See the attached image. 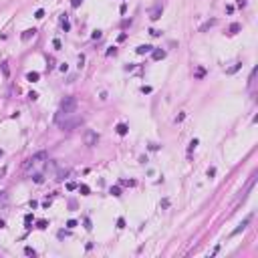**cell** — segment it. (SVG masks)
<instances>
[{
	"label": "cell",
	"mask_w": 258,
	"mask_h": 258,
	"mask_svg": "<svg viewBox=\"0 0 258 258\" xmlns=\"http://www.w3.org/2000/svg\"><path fill=\"white\" fill-rule=\"evenodd\" d=\"M36 228L38 230H46L49 228V220H36Z\"/></svg>",
	"instance_id": "obj_20"
},
{
	"label": "cell",
	"mask_w": 258,
	"mask_h": 258,
	"mask_svg": "<svg viewBox=\"0 0 258 258\" xmlns=\"http://www.w3.org/2000/svg\"><path fill=\"white\" fill-rule=\"evenodd\" d=\"M161 14H163V6H161V4H159V6H153V8L149 10V18H151V20H159Z\"/></svg>",
	"instance_id": "obj_5"
},
{
	"label": "cell",
	"mask_w": 258,
	"mask_h": 258,
	"mask_svg": "<svg viewBox=\"0 0 258 258\" xmlns=\"http://www.w3.org/2000/svg\"><path fill=\"white\" fill-rule=\"evenodd\" d=\"M75 109H77V99H75V97H65V99L61 101V111H63V113L73 115Z\"/></svg>",
	"instance_id": "obj_1"
},
{
	"label": "cell",
	"mask_w": 258,
	"mask_h": 258,
	"mask_svg": "<svg viewBox=\"0 0 258 258\" xmlns=\"http://www.w3.org/2000/svg\"><path fill=\"white\" fill-rule=\"evenodd\" d=\"M198 143H200V141H198V139L194 137L192 141H190V145H187V155H192V151H194V149L198 147Z\"/></svg>",
	"instance_id": "obj_15"
},
{
	"label": "cell",
	"mask_w": 258,
	"mask_h": 258,
	"mask_svg": "<svg viewBox=\"0 0 258 258\" xmlns=\"http://www.w3.org/2000/svg\"><path fill=\"white\" fill-rule=\"evenodd\" d=\"M34 18H38V20H40V18H44V10H42V8H38V10L34 12Z\"/></svg>",
	"instance_id": "obj_29"
},
{
	"label": "cell",
	"mask_w": 258,
	"mask_h": 258,
	"mask_svg": "<svg viewBox=\"0 0 258 258\" xmlns=\"http://www.w3.org/2000/svg\"><path fill=\"white\" fill-rule=\"evenodd\" d=\"M4 174H6V168H2V170H0V177H2Z\"/></svg>",
	"instance_id": "obj_53"
},
{
	"label": "cell",
	"mask_w": 258,
	"mask_h": 258,
	"mask_svg": "<svg viewBox=\"0 0 258 258\" xmlns=\"http://www.w3.org/2000/svg\"><path fill=\"white\" fill-rule=\"evenodd\" d=\"M119 12H121V14H125V12H127V4H125V2L121 4V8H119Z\"/></svg>",
	"instance_id": "obj_43"
},
{
	"label": "cell",
	"mask_w": 258,
	"mask_h": 258,
	"mask_svg": "<svg viewBox=\"0 0 258 258\" xmlns=\"http://www.w3.org/2000/svg\"><path fill=\"white\" fill-rule=\"evenodd\" d=\"M81 4H83V0H71V6L73 8H79Z\"/></svg>",
	"instance_id": "obj_33"
},
{
	"label": "cell",
	"mask_w": 258,
	"mask_h": 258,
	"mask_svg": "<svg viewBox=\"0 0 258 258\" xmlns=\"http://www.w3.org/2000/svg\"><path fill=\"white\" fill-rule=\"evenodd\" d=\"M30 224H32V214H26V216H24V226H26V230L32 228Z\"/></svg>",
	"instance_id": "obj_21"
},
{
	"label": "cell",
	"mask_w": 258,
	"mask_h": 258,
	"mask_svg": "<svg viewBox=\"0 0 258 258\" xmlns=\"http://www.w3.org/2000/svg\"><path fill=\"white\" fill-rule=\"evenodd\" d=\"M2 155H4V151H2V147H0V157H2Z\"/></svg>",
	"instance_id": "obj_54"
},
{
	"label": "cell",
	"mask_w": 258,
	"mask_h": 258,
	"mask_svg": "<svg viewBox=\"0 0 258 258\" xmlns=\"http://www.w3.org/2000/svg\"><path fill=\"white\" fill-rule=\"evenodd\" d=\"M246 2H248V0H236V4H238L240 8H244V6H246Z\"/></svg>",
	"instance_id": "obj_39"
},
{
	"label": "cell",
	"mask_w": 258,
	"mask_h": 258,
	"mask_svg": "<svg viewBox=\"0 0 258 258\" xmlns=\"http://www.w3.org/2000/svg\"><path fill=\"white\" fill-rule=\"evenodd\" d=\"M125 38H127V34H125V32H121V34H119V36H117V40H119V42H123V40H125Z\"/></svg>",
	"instance_id": "obj_42"
},
{
	"label": "cell",
	"mask_w": 258,
	"mask_h": 258,
	"mask_svg": "<svg viewBox=\"0 0 258 258\" xmlns=\"http://www.w3.org/2000/svg\"><path fill=\"white\" fill-rule=\"evenodd\" d=\"M59 69H61V71H63V73H67V71H69V67H67V63H63V65H61Z\"/></svg>",
	"instance_id": "obj_47"
},
{
	"label": "cell",
	"mask_w": 258,
	"mask_h": 258,
	"mask_svg": "<svg viewBox=\"0 0 258 258\" xmlns=\"http://www.w3.org/2000/svg\"><path fill=\"white\" fill-rule=\"evenodd\" d=\"M149 34H151V36H159L161 30H157V28H149Z\"/></svg>",
	"instance_id": "obj_35"
},
{
	"label": "cell",
	"mask_w": 258,
	"mask_h": 258,
	"mask_svg": "<svg viewBox=\"0 0 258 258\" xmlns=\"http://www.w3.org/2000/svg\"><path fill=\"white\" fill-rule=\"evenodd\" d=\"M75 226H77V220H69L67 222V228H75Z\"/></svg>",
	"instance_id": "obj_38"
},
{
	"label": "cell",
	"mask_w": 258,
	"mask_h": 258,
	"mask_svg": "<svg viewBox=\"0 0 258 258\" xmlns=\"http://www.w3.org/2000/svg\"><path fill=\"white\" fill-rule=\"evenodd\" d=\"M83 63H85V57H83V55H79V69L83 67Z\"/></svg>",
	"instance_id": "obj_49"
},
{
	"label": "cell",
	"mask_w": 258,
	"mask_h": 258,
	"mask_svg": "<svg viewBox=\"0 0 258 258\" xmlns=\"http://www.w3.org/2000/svg\"><path fill=\"white\" fill-rule=\"evenodd\" d=\"M53 46H55V51H61V49H63V42H61L59 38H55V40H53Z\"/></svg>",
	"instance_id": "obj_25"
},
{
	"label": "cell",
	"mask_w": 258,
	"mask_h": 258,
	"mask_svg": "<svg viewBox=\"0 0 258 258\" xmlns=\"http://www.w3.org/2000/svg\"><path fill=\"white\" fill-rule=\"evenodd\" d=\"M151 59H153V61L166 59V51H163V49H153V51H151Z\"/></svg>",
	"instance_id": "obj_11"
},
{
	"label": "cell",
	"mask_w": 258,
	"mask_h": 258,
	"mask_svg": "<svg viewBox=\"0 0 258 258\" xmlns=\"http://www.w3.org/2000/svg\"><path fill=\"white\" fill-rule=\"evenodd\" d=\"M61 26H63V30H65V32H69V30H71V22H69L67 14H65V18H63V22H61Z\"/></svg>",
	"instance_id": "obj_19"
},
{
	"label": "cell",
	"mask_w": 258,
	"mask_h": 258,
	"mask_svg": "<svg viewBox=\"0 0 258 258\" xmlns=\"http://www.w3.org/2000/svg\"><path fill=\"white\" fill-rule=\"evenodd\" d=\"M250 218H252V216H246V218L242 220V224H240V226H238L236 230H234V232L230 234V236H238L240 232H244V230H246V226H248V222H250Z\"/></svg>",
	"instance_id": "obj_6"
},
{
	"label": "cell",
	"mask_w": 258,
	"mask_h": 258,
	"mask_svg": "<svg viewBox=\"0 0 258 258\" xmlns=\"http://www.w3.org/2000/svg\"><path fill=\"white\" fill-rule=\"evenodd\" d=\"M4 200H6V192H0V204H2Z\"/></svg>",
	"instance_id": "obj_51"
},
{
	"label": "cell",
	"mask_w": 258,
	"mask_h": 258,
	"mask_svg": "<svg viewBox=\"0 0 258 258\" xmlns=\"http://www.w3.org/2000/svg\"><path fill=\"white\" fill-rule=\"evenodd\" d=\"M149 149H151V151H157L159 145H157V143H149Z\"/></svg>",
	"instance_id": "obj_45"
},
{
	"label": "cell",
	"mask_w": 258,
	"mask_h": 258,
	"mask_svg": "<svg viewBox=\"0 0 258 258\" xmlns=\"http://www.w3.org/2000/svg\"><path fill=\"white\" fill-rule=\"evenodd\" d=\"M38 79H40V75H38L36 71H32V73H28V75H26V81H30V83H36Z\"/></svg>",
	"instance_id": "obj_16"
},
{
	"label": "cell",
	"mask_w": 258,
	"mask_h": 258,
	"mask_svg": "<svg viewBox=\"0 0 258 258\" xmlns=\"http://www.w3.org/2000/svg\"><path fill=\"white\" fill-rule=\"evenodd\" d=\"M91 36H93V38H95V40H97V38H101V30H95V32H93Z\"/></svg>",
	"instance_id": "obj_40"
},
{
	"label": "cell",
	"mask_w": 258,
	"mask_h": 258,
	"mask_svg": "<svg viewBox=\"0 0 258 258\" xmlns=\"http://www.w3.org/2000/svg\"><path fill=\"white\" fill-rule=\"evenodd\" d=\"M240 69H242V63H234L230 69H226V75H234V73H238Z\"/></svg>",
	"instance_id": "obj_14"
},
{
	"label": "cell",
	"mask_w": 258,
	"mask_h": 258,
	"mask_svg": "<svg viewBox=\"0 0 258 258\" xmlns=\"http://www.w3.org/2000/svg\"><path fill=\"white\" fill-rule=\"evenodd\" d=\"M67 176H69V170H59L57 172V179H65Z\"/></svg>",
	"instance_id": "obj_22"
},
{
	"label": "cell",
	"mask_w": 258,
	"mask_h": 258,
	"mask_svg": "<svg viewBox=\"0 0 258 258\" xmlns=\"http://www.w3.org/2000/svg\"><path fill=\"white\" fill-rule=\"evenodd\" d=\"M125 71H135V65H133V63H129V65L125 67Z\"/></svg>",
	"instance_id": "obj_46"
},
{
	"label": "cell",
	"mask_w": 258,
	"mask_h": 258,
	"mask_svg": "<svg viewBox=\"0 0 258 258\" xmlns=\"http://www.w3.org/2000/svg\"><path fill=\"white\" fill-rule=\"evenodd\" d=\"M83 224H85V230H91V228H93V226H91V220H89V218H85V220H83Z\"/></svg>",
	"instance_id": "obj_36"
},
{
	"label": "cell",
	"mask_w": 258,
	"mask_h": 258,
	"mask_svg": "<svg viewBox=\"0 0 258 258\" xmlns=\"http://www.w3.org/2000/svg\"><path fill=\"white\" fill-rule=\"evenodd\" d=\"M240 30H242V24H240V22H232V24L228 26V34H230V36H234V34H238Z\"/></svg>",
	"instance_id": "obj_9"
},
{
	"label": "cell",
	"mask_w": 258,
	"mask_h": 258,
	"mask_svg": "<svg viewBox=\"0 0 258 258\" xmlns=\"http://www.w3.org/2000/svg\"><path fill=\"white\" fill-rule=\"evenodd\" d=\"M57 168H59V166H57L55 161H49V163H46V170H51V172H57Z\"/></svg>",
	"instance_id": "obj_26"
},
{
	"label": "cell",
	"mask_w": 258,
	"mask_h": 258,
	"mask_svg": "<svg viewBox=\"0 0 258 258\" xmlns=\"http://www.w3.org/2000/svg\"><path fill=\"white\" fill-rule=\"evenodd\" d=\"M151 51H153V46H151V44H139L137 49H135L137 55H149Z\"/></svg>",
	"instance_id": "obj_7"
},
{
	"label": "cell",
	"mask_w": 258,
	"mask_h": 258,
	"mask_svg": "<svg viewBox=\"0 0 258 258\" xmlns=\"http://www.w3.org/2000/svg\"><path fill=\"white\" fill-rule=\"evenodd\" d=\"M81 123H83V117H75V119H71V115H69V117H67V119H65L59 127H61V129H65V131H73V129H75L77 125H81Z\"/></svg>",
	"instance_id": "obj_2"
},
{
	"label": "cell",
	"mask_w": 258,
	"mask_h": 258,
	"mask_svg": "<svg viewBox=\"0 0 258 258\" xmlns=\"http://www.w3.org/2000/svg\"><path fill=\"white\" fill-rule=\"evenodd\" d=\"M83 141H85V145L87 147H93V145H97V141H99V135H97V131H85V137H83Z\"/></svg>",
	"instance_id": "obj_4"
},
{
	"label": "cell",
	"mask_w": 258,
	"mask_h": 258,
	"mask_svg": "<svg viewBox=\"0 0 258 258\" xmlns=\"http://www.w3.org/2000/svg\"><path fill=\"white\" fill-rule=\"evenodd\" d=\"M46 157H49V153H46V151H38V153L30 155V157L24 161V166H22V168H24V170H28L30 166H34V163H38V161H44Z\"/></svg>",
	"instance_id": "obj_3"
},
{
	"label": "cell",
	"mask_w": 258,
	"mask_h": 258,
	"mask_svg": "<svg viewBox=\"0 0 258 258\" xmlns=\"http://www.w3.org/2000/svg\"><path fill=\"white\" fill-rule=\"evenodd\" d=\"M2 228H6V224H4V220H0V230Z\"/></svg>",
	"instance_id": "obj_52"
},
{
	"label": "cell",
	"mask_w": 258,
	"mask_h": 258,
	"mask_svg": "<svg viewBox=\"0 0 258 258\" xmlns=\"http://www.w3.org/2000/svg\"><path fill=\"white\" fill-rule=\"evenodd\" d=\"M24 254H26V256H32V258H34V256H36V250H34V248H30V246H26V248H24Z\"/></svg>",
	"instance_id": "obj_23"
},
{
	"label": "cell",
	"mask_w": 258,
	"mask_h": 258,
	"mask_svg": "<svg viewBox=\"0 0 258 258\" xmlns=\"http://www.w3.org/2000/svg\"><path fill=\"white\" fill-rule=\"evenodd\" d=\"M232 12H234V6L228 4V6H226V14H232Z\"/></svg>",
	"instance_id": "obj_44"
},
{
	"label": "cell",
	"mask_w": 258,
	"mask_h": 258,
	"mask_svg": "<svg viewBox=\"0 0 258 258\" xmlns=\"http://www.w3.org/2000/svg\"><path fill=\"white\" fill-rule=\"evenodd\" d=\"M121 185H129L131 187V185H135V181L133 179H121Z\"/></svg>",
	"instance_id": "obj_32"
},
{
	"label": "cell",
	"mask_w": 258,
	"mask_h": 258,
	"mask_svg": "<svg viewBox=\"0 0 258 258\" xmlns=\"http://www.w3.org/2000/svg\"><path fill=\"white\" fill-rule=\"evenodd\" d=\"M214 176H216V168H214V166H210V168H208V177L212 179Z\"/></svg>",
	"instance_id": "obj_27"
},
{
	"label": "cell",
	"mask_w": 258,
	"mask_h": 258,
	"mask_svg": "<svg viewBox=\"0 0 258 258\" xmlns=\"http://www.w3.org/2000/svg\"><path fill=\"white\" fill-rule=\"evenodd\" d=\"M2 73L8 77V65H6V63H2Z\"/></svg>",
	"instance_id": "obj_41"
},
{
	"label": "cell",
	"mask_w": 258,
	"mask_h": 258,
	"mask_svg": "<svg viewBox=\"0 0 258 258\" xmlns=\"http://www.w3.org/2000/svg\"><path fill=\"white\" fill-rule=\"evenodd\" d=\"M67 190H69V192L77 190V183H75V181H69V183H67Z\"/></svg>",
	"instance_id": "obj_31"
},
{
	"label": "cell",
	"mask_w": 258,
	"mask_h": 258,
	"mask_svg": "<svg viewBox=\"0 0 258 258\" xmlns=\"http://www.w3.org/2000/svg\"><path fill=\"white\" fill-rule=\"evenodd\" d=\"M115 55H117V49H115V46H111V49L107 51V57H115Z\"/></svg>",
	"instance_id": "obj_34"
},
{
	"label": "cell",
	"mask_w": 258,
	"mask_h": 258,
	"mask_svg": "<svg viewBox=\"0 0 258 258\" xmlns=\"http://www.w3.org/2000/svg\"><path fill=\"white\" fill-rule=\"evenodd\" d=\"M34 34H36V28H28V30H24V32L20 34V38L24 40V42H28L30 38H34Z\"/></svg>",
	"instance_id": "obj_10"
},
{
	"label": "cell",
	"mask_w": 258,
	"mask_h": 258,
	"mask_svg": "<svg viewBox=\"0 0 258 258\" xmlns=\"http://www.w3.org/2000/svg\"><path fill=\"white\" fill-rule=\"evenodd\" d=\"M109 194H111L113 198H119V196H121V187H119V185H113L111 190H109Z\"/></svg>",
	"instance_id": "obj_18"
},
{
	"label": "cell",
	"mask_w": 258,
	"mask_h": 258,
	"mask_svg": "<svg viewBox=\"0 0 258 258\" xmlns=\"http://www.w3.org/2000/svg\"><path fill=\"white\" fill-rule=\"evenodd\" d=\"M216 24H218V20H216V18H210V20H206L204 24L200 26V32H206V30H210V28L216 26Z\"/></svg>",
	"instance_id": "obj_8"
},
{
	"label": "cell",
	"mask_w": 258,
	"mask_h": 258,
	"mask_svg": "<svg viewBox=\"0 0 258 258\" xmlns=\"http://www.w3.org/2000/svg\"><path fill=\"white\" fill-rule=\"evenodd\" d=\"M77 190H79L81 196H89V194H91V187H89L87 183H79V185H77Z\"/></svg>",
	"instance_id": "obj_13"
},
{
	"label": "cell",
	"mask_w": 258,
	"mask_h": 258,
	"mask_svg": "<svg viewBox=\"0 0 258 258\" xmlns=\"http://www.w3.org/2000/svg\"><path fill=\"white\" fill-rule=\"evenodd\" d=\"M254 77H256V67L252 69V73H250V79H248V87H252V85H254Z\"/></svg>",
	"instance_id": "obj_24"
},
{
	"label": "cell",
	"mask_w": 258,
	"mask_h": 258,
	"mask_svg": "<svg viewBox=\"0 0 258 258\" xmlns=\"http://www.w3.org/2000/svg\"><path fill=\"white\" fill-rule=\"evenodd\" d=\"M141 93H151V87H145V85H143V87H141Z\"/></svg>",
	"instance_id": "obj_50"
},
{
	"label": "cell",
	"mask_w": 258,
	"mask_h": 258,
	"mask_svg": "<svg viewBox=\"0 0 258 258\" xmlns=\"http://www.w3.org/2000/svg\"><path fill=\"white\" fill-rule=\"evenodd\" d=\"M115 131H117V133H119V135L123 137V135H127V131H129V125H127V123H117Z\"/></svg>",
	"instance_id": "obj_12"
},
{
	"label": "cell",
	"mask_w": 258,
	"mask_h": 258,
	"mask_svg": "<svg viewBox=\"0 0 258 258\" xmlns=\"http://www.w3.org/2000/svg\"><path fill=\"white\" fill-rule=\"evenodd\" d=\"M194 77H196V79H204V77H206V69H204V67H198L196 73H194Z\"/></svg>",
	"instance_id": "obj_17"
},
{
	"label": "cell",
	"mask_w": 258,
	"mask_h": 258,
	"mask_svg": "<svg viewBox=\"0 0 258 258\" xmlns=\"http://www.w3.org/2000/svg\"><path fill=\"white\" fill-rule=\"evenodd\" d=\"M117 228H119V230L125 228V218H119V220H117Z\"/></svg>",
	"instance_id": "obj_30"
},
{
	"label": "cell",
	"mask_w": 258,
	"mask_h": 258,
	"mask_svg": "<svg viewBox=\"0 0 258 258\" xmlns=\"http://www.w3.org/2000/svg\"><path fill=\"white\" fill-rule=\"evenodd\" d=\"M32 181H34V183H42V181H44V177H42L40 174H36V176H32Z\"/></svg>",
	"instance_id": "obj_28"
},
{
	"label": "cell",
	"mask_w": 258,
	"mask_h": 258,
	"mask_svg": "<svg viewBox=\"0 0 258 258\" xmlns=\"http://www.w3.org/2000/svg\"><path fill=\"white\" fill-rule=\"evenodd\" d=\"M36 97H38V93H34V91L28 93V99H30V101H36Z\"/></svg>",
	"instance_id": "obj_37"
},
{
	"label": "cell",
	"mask_w": 258,
	"mask_h": 258,
	"mask_svg": "<svg viewBox=\"0 0 258 258\" xmlns=\"http://www.w3.org/2000/svg\"><path fill=\"white\" fill-rule=\"evenodd\" d=\"M159 206H161V208H168V206H170V200H161Z\"/></svg>",
	"instance_id": "obj_48"
}]
</instances>
